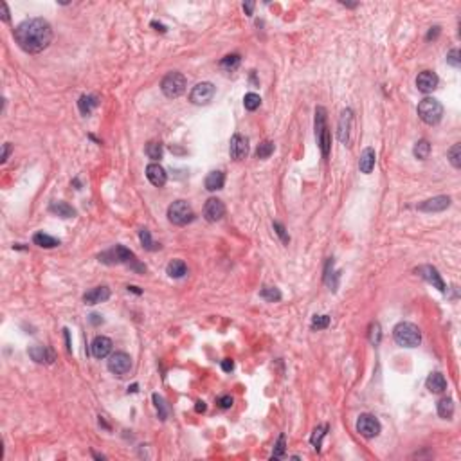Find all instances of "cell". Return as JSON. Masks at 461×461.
<instances>
[{"label": "cell", "mask_w": 461, "mask_h": 461, "mask_svg": "<svg viewBox=\"0 0 461 461\" xmlns=\"http://www.w3.org/2000/svg\"><path fill=\"white\" fill-rule=\"evenodd\" d=\"M414 157L420 160H425L429 157V153H431V144H429L427 139H420L416 144H414V150H413Z\"/></svg>", "instance_id": "29"}, {"label": "cell", "mask_w": 461, "mask_h": 461, "mask_svg": "<svg viewBox=\"0 0 461 461\" xmlns=\"http://www.w3.org/2000/svg\"><path fill=\"white\" fill-rule=\"evenodd\" d=\"M274 230H276V234L281 238L283 243L288 245V241H290V236L287 234V229H285V226H283V224H279V222H274Z\"/></svg>", "instance_id": "42"}, {"label": "cell", "mask_w": 461, "mask_h": 461, "mask_svg": "<svg viewBox=\"0 0 461 461\" xmlns=\"http://www.w3.org/2000/svg\"><path fill=\"white\" fill-rule=\"evenodd\" d=\"M204 184H206L207 191H218L226 184V175H224V171H211L206 177V182Z\"/></svg>", "instance_id": "23"}, {"label": "cell", "mask_w": 461, "mask_h": 461, "mask_svg": "<svg viewBox=\"0 0 461 461\" xmlns=\"http://www.w3.org/2000/svg\"><path fill=\"white\" fill-rule=\"evenodd\" d=\"M438 414L443 420H451L454 416V400L452 398H442L438 402Z\"/></svg>", "instance_id": "27"}, {"label": "cell", "mask_w": 461, "mask_h": 461, "mask_svg": "<svg viewBox=\"0 0 461 461\" xmlns=\"http://www.w3.org/2000/svg\"><path fill=\"white\" fill-rule=\"evenodd\" d=\"M316 139L321 148V153L326 159L330 155V150H332V135H330L328 124H326V110L323 107L316 109Z\"/></svg>", "instance_id": "4"}, {"label": "cell", "mask_w": 461, "mask_h": 461, "mask_svg": "<svg viewBox=\"0 0 461 461\" xmlns=\"http://www.w3.org/2000/svg\"><path fill=\"white\" fill-rule=\"evenodd\" d=\"M126 288H128V290L135 292V294H141V290H139V288H137V287H126Z\"/></svg>", "instance_id": "53"}, {"label": "cell", "mask_w": 461, "mask_h": 461, "mask_svg": "<svg viewBox=\"0 0 461 461\" xmlns=\"http://www.w3.org/2000/svg\"><path fill=\"white\" fill-rule=\"evenodd\" d=\"M252 9H254V2H247V4H243V11L247 14H252Z\"/></svg>", "instance_id": "49"}, {"label": "cell", "mask_w": 461, "mask_h": 461, "mask_svg": "<svg viewBox=\"0 0 461 461\" xmlns=\"http://www.w3.org/2000/svg\"><path fill=\"white\" fill-rule=\"evenodd\" d=\"M222 369L227 371V373L232 371V369H234V362H232L230 358H224V362H222Z\"/></svg>", "instance_id": "45"}, {"label": "cell", "mask_w": 461, "mask_h": 461, "mask_svg": "<svg viewBox=\"0 0 461 461\" xmlns=\"http://www.w3.org/2000/svg\"><path fill=\"white\" fill-rule=\"evenodd\" d=\"M416 272H418L425 281H429L431 285H434L440 292H445V283H443L442 276H440V272H438L434 267H431V265H424V267L416 268Z\"/></svg>", "instance_id": "16"}, {"label": "cell", "mask_w": 461, "mask_h": 461, "mask_svg": "<svg viewBox=\"0 0 461 461\" xmlns=\"http://www.w3.org/2000/svg\"><path fill=\"white\" fill-rule=\"evenodd\" d=\"M166 272H168V276H170V278L180 279V278H184V276L188 274V265L184 263L182 259H173V261H170V263H168V267H166Z\"/></svg>", "instance_id": "25"}, {"label": "cell", "mask_w": 461, "mask_h": 461, "mask_svg": "<svg viewBox=\"0 0 461 461\" xmlns=\"http://www.w3.org/2000/svg\"><path fill=\"white\" fill-rule=\"evenodd\" d=\"M259 297H263L265 301H268V303H274V301H279V299H281V292L276 287H263L261 292H259Z\"/></svg>", "instance_id": "31"}, {"label": "cell", "mask_w": 461, "mask_h": 461, "mask_svg": "<svg viewBox=\"0 0 461 461\" xmlns=\"http://www.w3.org/2000/svg\"><path fill=\"white\" fill-rule=\"evenodd\" d=\"M451 197H445V195H442V197H434V198H429V200H425V202H422L418 206V211H424V213H440V211H445L449 206H451Z\"/></svg>", "instance_id": "14"}, {"label": "cell", "mask_w": 461, "mask_h": 461, "mask_svg": "<svg viewBox=\"0 0 461 461\" xmlns=\"http://www.w3.org/2000/svg\"><path fill=\"white\" fill-rule=\"evenodd\" d=\"M393 339L402 348H416L422 343L420 328L413 323H398L393 328Z\"/></svg>", "instance_id": "2"}, {"label": "cell", "mask_w": 461, "mask_h": 461, "mask_svg": "<svg viewBox=\"0 0 461 461\" xmlns=\"http://www.w3.org/2000/svg\"><path fill=\"white\" fill-rule=\"evenodd\" d=\"M330 326V316H316L312 321V328L314 330H325Z\"/></svg>", "instance_id": "41"}, {"label": "cell", "mask_w": 461, "mask_h": 461, "mask_svg": "<svg viewBox=\"0 0 461 461\" xmlns=\"http://www.w3.org/2000/svg\"><path fill=\"white\" fill-rule=\"evenodd\" d=\"M215 92H217V89H215L213 83L202 81V83H197L193 90L189 92V101L193 105H207L215 98Z\"/></svg>", "instance_id": "10"}, {"label": "cell", "mask_w": 461, "mask_h": 461, "mask_svg": "<svg viewBox=\"0 0 461 461\" xmlns=\"http://www.w3.org/2000/svg\"><path fill=\"white\" fill-rule=\"evenodd\" d=\"M438 34H440V27H438V25H434V27H431V31L427 33V40H431V38H436Z\"/></svg>", "instance_id": "48"}, {"label": "cell", "mask_w": 461, "mask_h": 461, "mask_svg": "<svg viewBox=\"0 0 461 461\" xmlns=\"http://www.w3.org/2000/svg\"><path fill=\"white\" fill-rule=\"evenodd\" d=\"M146 155L151 160H160L162 159V144L159 141H150L146 144Z\"/></svg>", "instance_id": "30"}, {"label": "cell", "mask_w": 461, "mask_h": 461, "mask_svg": "<svg viewBox=\"0 0 461 461\" xmlns=\"http://www.w3.org/2000/svg\"><path fill=\"white\" fill-rule=\"evenodd\" d=\"M232 404H234V398L230 395H224L218 398V407H220V409H230Z\"/></svg>", "instance_id": "44"}, {"label": "cell", "mask_w": 461, "mask_h": 461, "mask_svg": "<svg viewBox=\"0 0 461 461\" xmlns=\"http://www.w3.org/2000/svg\"><path fill=\"white\" fill-rule=\"evenodd\" d=\"M447 63L452 67H460L461 65V60H460V49H452L451 52L447 54Z\"/></svg>", "instance_id": "43"}, {"label": "cell", "mask_w": 461, "mask_h": 461, "mask_svg": "<svg viewBox=\"0 0 461 461\" xmlns=\"http://www.w3.org/2000/svg\"><path fill=\"white\" fill-rule=\"evenodd\" d=\"M29 357L38 364H52L56 360L54 351H52L51 348H47V346H40V344L29 348Z\"/></svg>", "instance_id": "15"}, {"label": "cell", "mask_w": 461, "mask_h": 461, "mask_svg": "<svg viewBox=\"0 0 461 461\" xmlns=\"http://www.w3.org/2000/svg\"><path fill=\"white\" fill-rule=\"evenodd\" d=\"M168 220L173 224V226H186V224H191L195 220V213L193 207L189 206L186 200H177L168 207Z\"/></svg>", "instance_id": "7"}, {"label": "cell", "mask_w": 461, "mask_h": 461, "mask_svg": "<svg viewBox=\"0 0 461 461\" xmlns=\"http://www.w3.org/2000/svg\"><path fill=\"white\" fill-rule=\"evenodd\" d=\"M99 261H103V263H109V265H119V263H124V265H132V268H135V270H146V267H142V265L137 263V258L135 254H133L132 250H128L126 247H122V245H115L114 249L107 250V252H103V254H99Z\"/></svg>", "instance_id": "3"}, {"label": "cell", "mask_w": 461, "mask_h": 461, "mask_svg": "<svg viewBox=\"0 0 461 461\" xmlns=\"http://www.w3.org/2000/svg\"><path fill=\"white\" fill-rule=\"evenodd\" d=\"M90 323H92V325H99V323H103V319H99L98 314H92V316H90Z\"/></svg>", "instance_id": "51"}, {"label": "cell", "mask_w": 461, "mask_h": 461, "mask_svg": "<svg viewBox=\"0 0 461 461\" xmlns=\"http://www.w3.org/2000/svg\"><path fill=\"white\" fill-rule=\"evenodd\" d=\"M229 153L234 160H243L249 153V141L247 137L240 135V133H234L230 137V144H229Z\"/></svg>", "instance_id": "12"}, {"label": "cell", "mask_w": 461, "mask_h": 461, "mask_svg": "<svg viewBox=\"0 0 461 461\" xmlns=\"http://www.w3.org/2000/svg\"><path fill=\"white\" fill-rule=\"evenodd\" d=\"M449 160H451V164L454 166L456 170L461 166V144L460 142H456V144L449 150Z\"/></svg>", "instance_id": "37"}, {"label": "cell", "mask_w": 461, "mask_h": 461, "mask_svg": "<svg viewBox=\"0 0 461 461\" xmlns=\"http://www.w3.org/2000/svg\"><path fill=\"white\" fill-rule=\"evenodd\" d=\"M226 215V206L220 198H209L204 206V218L207 222H218Z\"/></svg>", "instance_id": "13"}, {"label": "cell", "mask_w": 461, "mask_h": 461, "mask_svg": "<svg viewBox=\"0 0 461 461\" xmlns=\"http://www.w3.org/2000/svg\"><path fill=\"white\" fill-rule=\"evenodd\" d=\"M418 115L425 124H438L443 117L442 103L434 98H425L418 103Z\"/></svg>", "instance_id": "6"}, {"label": "cell", "mask_w": 461, "mask_h": 461, "mask_svg": "<svg viewBox=\"0 0 461 461\" xmlns=\"http://www.w3.org/2000/svg\"><path fill=\"white\" fill-rule=\"evenodd\" d=\"M240 61H241V58L238 56V54H229V56H226L220 61V67L222 69H226V71H234V69H238Z\"/></svg>", "instance_id": "35"}, {"label": "cell", "mask_w": 461, "mask_h": 461, "mask_svg": "<svg viewBox=\"0 0 461 461\" xmlns=\"http://www.w3.org/2000/svg\"><path fill=\"white\" fill-rule=\"evenodd\" d=\"M326 431H328V425H323V427H317L316 431H314V434H312L310 442H312V445L316 447V451H319L321 449V440L325 438Z\"/></svg>", "instance_id": "38"}, {"label": "cell", "mask_w": 461, "mask_h": 461, "mask_svg": "<svg viewBox=\"0 0 461 461\" xmlns=\"http://www.w3.org/2000/svg\"><path fill=\"white\" fill-rule=\"evenodd\" d=\"M375 162H376V153L373 148H366V150L360 153V159H358V170L362 171V173L369 175L373 171V168H375Z\"/></svg>", "instance_id": "21"}, {"label": "cell", "mask_w": 461, "mask_h": 461, "mask_svg": "<svg viewBox=\"0 0 461 461\" xmlns=\"http://www.w3.org/2000/svg\"><path fill=\"white\" fill-rule=\"evenodd\" d=\"M425 386H427V389L431 391V393H443V391L447 389V380H445V376L442 375V373H431V375L427 376V380H425Z\"/></svg>", "instance_id": "22"}, {"label": "cell", "mask_w": 461, "mask_h": 461, "mask_svg": "<svg viewBox=\"0 0 461 461\" xmlns=\"http://www.w3.org/2000/svg\"><path fill=\"white\" fill-rule=\"evenodd\" d=\"M146 177L150 180L155 188H162L168 180V175H166V170L157 162H151V164L146 166Z\"/></svg>", "instance_id": "17"}, {"label": "cell", "mask_w": 461, "mask_h": 461, "mask_svg": "<svg viewBox=\"0 0 461 461\" xmlns=\"http://www.w3.org/2000/svg\"><path fill=\"white\" fill-rule=\"evenodd\" d=\"M92 355H94L96 358H105L109 357L110 351H112V341L109 339V337H105V335H98L94 341H92Z\"/></svg>", "instance_id": "19"}, {"label": "cell", "mask_w": 461, "mask_h": 461, "mask_svg": "<svg viewBox=\"0 0 461 461\" xmlns=\"http://www.w3.org/2000/svg\"><path fill=\"white\" fill-rule=\"evenodd\" d=\"M351 132H353V110L346 109L343 110L339 119V130H337V137L343 144H349L351 141Z\"/></svg>", "instance_id": "11"}, {"label": "cell", "mask_w": 461, "mask_h": 461, "mask_svg": "<svg viewBox=\"0 0 461 461\" xmlns=\"http://www.w3.org/2000/svg\"><path fill=\"white\" fill-rule=\"evenodd\" d=\"M132 369V357L124 351H115L109 358V371L115 376H124Z\"/></svg>", "instance_id": "9"}, {"label": "cell", "mask_w": 461, "mask_h": 461, "mask_svg": "<svg viewBox=\"0 0 461 461\" xmlns=\"http://www.w3.org/2000/svg\"><path fill=\"white\" fill-rule=\"evenodd\" d=\"M382 431V425L380 422L373 416V414H360L357 420V433L360 434V436L367 438V440H371V438H376L378 434H380Z\"/></svg>", "instance_id": "8"}, {"label": "cell", "mask_w": 461, "mask_h": 461, "mask_svg": "<svg viewBox=\"0 0 461 461\" xmlns=\"http://www.w3.org/2000/svg\"><path fill=\"white\" fill-rule=\"evenodd\" d=\"M259 105H261V98H259L258 94H254V92H249V94H245L243 107L249 110V112H254L256 109H259Z\"/></svg>", "instance_id": "32"}, {"label": "cell", "mask_w": 461, "mask_h": 461, "mask_svg": "<svg viewBox=\"0 0 461 461\" xmlns=\"http://www.w3.org/2000/svg\"><path fill=\"white\" fill-rule=\"evenodd\" d=\"M139 238H141V243L142 247H144L146 250H157L160 247V245H157L155 241L151 240V234L148 229H141L139 230Z\"/></svg>", "instance_id": "33"}, {"label": "cell", "mask_w": 461, "mask_h": 461, "mask_svg": "<svg viewBox=\"0 0 461 461\" xmlns=\"http://www.w3.org/2000/svg\"><path fill=\"white\" fill-rule=\"evenodd\" d=\"M438 81L440 80H438V76L433 71H424L420 72L418 78H416V87H418L420 92L429 94V92H433L438 87Z\"/></svg>", "instance_id": "18"}, {"label": "cell", "mask_w": 461, "mask_h": 461, "mask_svg": "<svg viewBox=\"0 0 461 461\" xmlns=\"http://www.w3.org/2000/svg\"><path fill=\"white\" fill-rule=\"evenodd\" d=\"M13 34L18 47L29 54L45 51L52 42V27L45 18L24 20L14 27Z\"/></svg>", "instance_id": "1"}, {"label": "cell", "mask_w": 461, "mask_h": 461, "mask_svg": "<svg viewBox=\"0 0 461 461\" xmlns=\"http://www.w3.org/2000/svg\"><path fill=\"white\" fill-rule=\"evenodd\" d=\"M153 402H155V407H157V413H159V418L160 420L168 418V407H166L164 398H162V396H159L155 393V395H153Z\"/></svg>", "instance_id": "40"}, {"label": "cell", "mask_w": 461, "mask_h": 461, "mask_svg": "<svg viewBox=\"0 0 461 461\" xmlns=\"http://www.w3.org/2000/svg\"><path fill=\"white\" fill-rule=\"evenodd\" d=\"M65 332V343H67V349L71 351V339H69V330H63Z\"/></svg>", "instance_id": "52"}, {"label": "cell", "mask_w": 461, "mask_h": 461, "mask_svg": "<svg viewBox=\"0 0 461 461\" xmlns=\"http://www.w3.org/2000/svg\"><path fill=\"white\" fill-rule=\"evenodd\" d=\"M186 87H188L186 76L180 74V72H177V71L168 72V74L162 78V81H160V90H162V94L170 99L180 98V96L186 92Z\"/></svg>", "instance_id": "5"}, {"label": "cell", "mask_w": 461, "mask_h": 461, "mask_svg": "<svg viewBox=\"0 0 461 461\" xmlns=\"http://www.w3.org/2000/svg\"><path fill=\"white\" fill-rule=\"evenodd\" d=\"M78 107H80V112L83 115H89L98 107V98L96 96H81L80 101H78Z\"/></svg>", "instance_id": "28"}, {"label": "cell", "mask_w": 461, "mask_h": 461, "mask_svg": "<svg viewBox=\"0 0 461 461\" xmlns=\"http://www.w3.org/2000/svg\"><path fill=\"white\" fill-rule=\"evenodd\" d=\"M33 243L38 245V247H42V249H54V247L60 245V240L45 234V232H36V234L33 236Z\"/></svg>", "instance_id": "26"}, {"label": "cell", "mask_w": 461, "mask_h": 461, "mask_svg": "<svg viewBox=\"0 0 461 461\" xmlns=\"http://www.w3.org/2000/svg\"><path fill=\"white\" fill-rule=\"evenodd\" d=\"M110 297V288L109 287H94L89 292H85L83 301L85 305H98V303H105Z\"/></svg>", "instance_id": "20"}, {"label": "cell", "mask_w": 461, "mask_h": 461, "mask_svg": "<svg viewBox=\"0 0 461 461\" xmlns=\"http://www.w3.org/2000/svg\"><path fill=\"white\" fill-rule=\"evenodd\" d=\"M195 409H197V413H204V411L207 409L206 402H197V405H195Z\"/></svg>", "instance_id": "50"}, {"label": "cell", "mask_w": 461, "mask_h": 461, "mask_svg": "<svg viewBox=\"0 0 461 461\" xmlns=\"http://www.w3.org/2000/svg\"><path fill=\"white\" fill-rule=\"evenodd\" d=\"M0 7H2V20H4V22H9V9H7V4L2 2Z\"/></svg>", "instance_id": "47"}, {"label": "cell", "mask_w": 461, "mask_h": 461, "mask_svg": "<svg viewBox=\"0 0 461 461\" xmlns=\"http://www.w3.org/2000/svg\"><path fill=\"white\" fill-rule=\"evenodd\" d=\"M285 447H287V436H285V434H279L278 443H276V447H274L272 460H279V458L285 456Z\"/></svg>", "instance_id": "39"}, {"label": "cell", "mask_w": 461, "mask_h": 461, "mask_svg": "<svg viewBox=\"0 0 461 461\" xmlns=\"http://www.w3.org/2000/svg\"><path fill=\"white\" fill-rule=\"evenodd\" d=\"M274 153V142L272 141H263L256 148V157L258 159H268Z\"/></svg>", "instance_id": "34"}, {"label": "cell", "mask_w": 461, "mask_h": 461, "mask_svg": "<svg viewBox=\"0 0 461 461\" xmlns=\"http://www.w3.org/2000/svg\"><path fill=\"white\" fill-rule=\"evenodd\" d=\"M367 337H369V343H371L373 346H378V344H380L382 330H380V325H378V323H371V325H369V332H367Z\"/></svg>", "instance_id": "36"}, {"label": "cell", "mask_w": 461, "mask_h": 461, "mask_svg": "<svg viewBox=\"0 0 461 461\" xmlns=\"http://www.w3.org/2000/svg\"><path fill=\"white\" fill-rule=\"evenodd\" d=\"M49 211L54 213V215H58L60 218H74L76 217V209L72 206H69L67 202H51Z\"/></svg>", "instance_id": "24"}, {"label": "cell", "mask_w": 461, "mask_h": 461, "mask_svg": "<svg viewBox=\"0 0 461 461\" xmlns=\"http://www.w3.org/2000/svg\"><path fill=\"white\" fill-rule=\"evenodd\" d=\"M9 153H11V144H9V142H5V144H4V151H2V157H0V160H2V162H5V160H7V157H9Z\"/></svg>", "instance_id": "46"}]
</instances>
